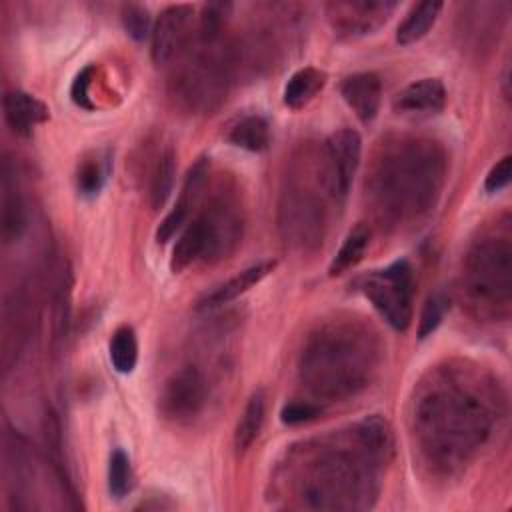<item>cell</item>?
I'll list each match as a JSON object with an SVG mask.
<instances>
[{
	"label": "cell",
	"instance_id": "cell-1",
	"mask_svg": "<svg viewBox=\"0 0 512 512\" xmlns=\"http://www.w3.org/2000/svg\"><path fill=\"white\" fill-rule=\"evenodd\" d=\"M498 418V396L482 372L464 364L440 366L420 382L412 428L430 468L460 472L486 444Z\"/></svg>",
	"mask_w": 512,
	"mask_h": 512
},
{
	"label": "cell",
	"instance_id": "cell-2",
	"mask_svg": "<svg viewBox=\"0 0 512 512\" xmlns=\"http://www.w3.org/2000/svg\"><path fill=\"white\" fill-rule=\"evenodd\" d=\"M392 456V430L372 414L348 432L320 438L292 452L288 486L312 510H366L380 488V470Z\"/></svg>",
	"mask_w": 512,
	"mask_h": 512
},
{
	"label": "cell",
	"instance_id": "cell-3",
	"mask_svg": "<svg viewBox=\"0 0 512 512\" xmlns=\"http://www.w3.org/2000/svg\"><path fill=\"white\" fill-rule=\"evenodd\" d=\"M444 174L446 158L438 142L398 136L380 144L366 190L382 222L414 226L434 208Z\"/></svg>",
	"mask_w": 512,
	"mask_h": 512
},
{
	"label": "cell",
	"instance_id": "cell-4",
	"mask_svg": "<svg viewBox=\"0 0 512 512\" xmlns=\"http://www.w3.org/2000/svg\"><path fill=\"white\" fill-rule=\"evenodd\" d=\"M376 332L354 318L322 324L306 340L298 372L302 384L324 400H344L368 386L378 370Z\"/></svg>",
	"mask_w": 512,
	"mask_h": 512
},
{
	"label": "cell",
	"instance_id": "cell-5",
	"mask_svg": "<svg viewBox=\"0 0 512 512\" xmlns=\"http://www.w3.org/2000/svg\"><path fill=\"white\" fill-rule=\"evenodd\" d=\"M242 230L244 216L238 196L228 188L218 190L182 230L172 248L170 270L180 274L196 262L216 264L228 258L240 244Z\"/></svg>",
	"mask_w": 512,
	"mask_h": 512
},
{
	"label": "cell",
	"instance_id": "cell-6",
	"mask_svg": "<svg viewBox=\"0 0 512 512\" xmlns=\"http://www.w3.org/2000/svg\"><path fill=\"white\" fill-rule=\"evenodd\" d=\"M464 290L478 312L506 314L512 296V242L508 234L486 236L468 252Z\"/></svg>",
	"mask_w": 512,
	"mask_h": 512
},
{
	"label": "cell",
	"instance_id": "cell-7",
	"mask_svg": "<svg viewBox=\"0 0 512 512\" xmlns=\"http://www.w3.org/2000/svg\"><path fill=\"white\" fill-rule=\"evenodd\" d=\"M218 38H202L198 48L174 70L170 90L174 100L188 112L206 114L216 110L226 98L228 64L224 52H216Z\"/></svg>",
	"mask_w": 512,
	"mask_h": 512
},
{
	"label": "cell",
	"instance_id": "cell-8",
	"mask_svg": "<svg viewBox=\"0 0 512 512\" xmlns=\"http://www.w3.org/2000/svg\"><path fill=\"white\" fill-rule=\"evenodd\" d=\"M414 286V272L406 260L372 270L360 280V292L396 332H404L410 326Z\"/></svg>",
	"mask_w": 512,
	"mask_h": 512
},
{
	"label": "cell",
	"instance_id": "cell-9",
	"mask_svg": "<svg viewBox=\"0 0 512 512\" xmlns=\"http://www.w3.org/2000/svg\"><path fill=\"white\" fill-rule=\"evenodd\" d=\"M278 228L282 238L298 250H314L324 236V204L320 196L302 184H290L278 204Z\"/></svg>",
	"mask_w": 512,
	"mask_h": 512
},
{
	"label": "cell",
	"instance_id": "cell-10",
	"mask_svg": "<svg viewBox=\"0 0 512 512\" xmlns=\"http://www.w3.org/2000/svg\"><path fill=\"white\" fill-rule=\"evenodd\" d=\"M362 140L352 128H340L328 136L322 152V182L326 190L344 200L360 164Z\"/></svg>",
	"mask_w": 512,
	"mask_h": 512
},
{
	"label": "cell",
	"instance_id": "cell-11",
	"mask_svg": "<svg viewBox=\"0 0 512 512\" xmlns=\"http://www.w3.org/2000/svg\"><path fill=\"white\" fill-rule=\"evenodd\" d=\"M208 400V382L200 368L182 366L164 384L160 394V410L172 422L194 420Z\"/></svg>",
	"mask_w": 512,
	"mask_h": 512
},
{
	"label": "cell",
	"instance_id": "cell-12",
	"mask_svg": "<svg viewBox=\"0 0 512 512\" xmlns=\"http://www.w3.org/2000/svg\"><path fill=\"white\" fill-rule=\"evenodd\" d=\"M194 10L188 4L168 6L160 12L150 34V54L154 64L170 62L190 40Z\"/></svg>",
	"mask_w": 512,
	"mask_h": 512
},
{
	"label": "cell",
	"instance_id": "cell-13",
	"mask_svg": "<svg viewBox=\"0 0 512 512\" xmlns=\"http://www.w3.org/2000/svg\"><path fill=\"white\" fill-rule=\"evenodd\" d=\"M394 8H396L394 2H368V0L364 2L348 0V2L326 4V12L332 28L344 36L370 34L372 30H376L388 20Z\"/></svg>",
	"mask_w": 512,
	"mask_h": 512
},
{
	"label": "cell",
	"instance_id": "cell-14",
	"mask_svg": "<svg viewBox=\"0 0 512 512\" xmlns=\"http://www.w3.org/2000/svg\"><path fill=\"white\" fill-rule=\"evenodd\" d=\"M208 166H210L208 158H198L192 164V168L188 170L174 208L164 216V220L160 222V226L156 230V242L158 244H166L184 226V222L190 214V208L198 202V198H200V194L206 186Z\"/></svg>",
	"mask_w": 512,
	"mask_h": 512
},
{
	"label": "cell",
	"instance_id": "cell-15",
	"mask_svg": "<svg viewBox=\"0 0 512 512\" xmlns=\"http://www.w3.org/2000/svg\"><path fill=\"white\" fill-rule=\"evenodd\" d=\"M2 212H0V234L6 244L20 238L26 228V208L20 192V184L16 178V168L10 158L2 162Z\"/></svg>",
	"mask_w": 512,
	"mask_h": 512
},
{
	"label": "cell",
	"instance_id": "cell-16",
	"mask_svg": "<svg viewBox=\"0 0 512 512\" xmlns=\"http://www.w3.org/2000/svg\"><path fill=\"white\" fill-rule=\"evenodd\" d=\"M344 102L352 108L360 122L368 124L376 118L382 102V82L374 72H356L346 76L340 86Z\"/></svg>",
	"mask_w": 512,
	"mask_h": 512
},
{
	"label": "cell",
	"instance_id": "cell-17",
	"mask_svg": "<svg viewBox=\"0 0 512 512\" xmlns=\"http://www.w3.org/2000/svg\"><path fill=\"white\" fill-rule=\"evenodd\" d=\"M274 268H276V260H264V262H258V264H252V266L244 268L236 276L218 284L214 290L206 292L198 300L196 308L198 310H214V308H220V306L236 300L238 296H242L244 292L254 288L258 282H262Z\"/></svg>",
	"mask_w": 512,
	"mask_h": 512
},
{
	"label": "cell",
	"instance_id": "cell-18",
	"mask_svg": "<svg viewBox=\"0 0 512 512\" xmlns=\"http://www.w3.org/2000/svg\"><path fill=\"white\" fill-rule=\"evenodd\" d=\"M446 106V88L438 78H420L404 86L396 98L394 108L402 114H436Z\"/></svg>",
	"mask_w": 512,
	"mask_h": 512
},
{
	"label": "cell",
	"instance_id": "cell-19",
	"mask_svg": "<svg viewBox=\"0 0 512 512\" xmlns=\"http://www.w3.org/2000/svg\"><path fill=\"white\" fill-rule=\"evenodd\" d=\"M4 118L14 134L30 136L34 126L50 118L48 106L24 90H10L4 96Z\"/></svg>",
	"mask_w": 512,
	"mask_h": 512
},
{
	"label": "cell",
	"instance_id": "cell-20",
	"mask_svg": "<svg viewBox=\"0 0 512 512\" xmlns=\"http://www.w3.org/2000/svg\"><path fill=\"white\" fill-rule=\"evenodd\" d=\"M326 84V74L314 66L296 70L284 86V104L292 110L308 106Z\"/></svg>",
	"mask_w": 512,
	"mask_h": 512
},
{
	"label": "cell",
	"instance_id": "cell-21",
	"mask_svg": "<svg viewBox=\"0 0 512 512\" xmlns=\"http://www.w3.org/2000/svg\"><path fill=\"white\" fill-rule=\"evenodd\" d=\"M442 10V2H420L416 4L406 18L400 22L396 30V42L402 46H410L424 38L428 30L434 26L438 14Z\"/></svg>",
	"mask_w": 512,
	"mask_h": 512
},
{
	"label": "cell",
	"instance_id": "cell-22",
	"mask_svg": "<svg viewBox=\"0 0 512 512\" xmlns=\"http://www.w3.org/2000/svg\"><path fill=\"white\" fill-rule=\"evenodd\" d=\"M264 412H266L264 390H256L248 398L244 412L234 430V448L238 452H246L252 446V442L258 438L264 424Z\"/></svg>",
	"mask_w": 512,
	"mask_h": 512
},
{
	"label": "cell",
	"instance_id": "cell-23",
	"mask_svg": "<svg viewBox=\"0 0 512 512\" xmlns=\"http://www.w3.org/2000/svg\"><path fill=\"white\" fill-rule=\"evenodd\" d=\"M368 244H370V228L364 222H360L346 234L342 246L338 248L336 256L332 258L330 268H328L330 276H340V274L348 272L350 268H354L362 260Z\"/></svg>",
	"mask_w": 512,
	"mask_h": 512
},
{
	"label": "cell",
	"instance_id": "cell-24",
	"mask_svg": "<svg viewBox=\"0 0 512 512\" xmlns=\"http://www.w3.org/2000/svg\"><path fill=\"white\" fill-rule=\"evenodd\" d=\"M228 140L248 152H262L270 144V126L260 114H250L230 128Z\"/></svg>",
	"mask_w": 512,
	"mask_h": 512
},
{
	"label": "cell",
	"instance_id": "cell-25",
	"mask_svg": "<svg viewBox=\"0 0 512 512\" xmlns=\"http://www.w3.org/2000/svg\"><path fill=\"white\" fill-rule=\"evenodd\" d=\"M108 352H110V362H112L114 370L120 374H130L138 362L136 332L130 326L116 328L110 338Z\"/></svg>",
	"mask_w": 512,
	"mask_h": 512
},
{
	"label": "cell",
	"instance_id": "cell-26",
	"mask_svg": "<svg viewBox=\"0 0 512 512\" xmlns=\"http://www.w3.org/2000/svg\"><path fill=\"white\" fill-rule=\"evenodd\" d=\"M174 174H176V156L172 148H166L158 156L156 166L152 170V178H150V202L154 208H160L170 196L174 186Z\"/></svg>",
	"mask_w": 512,
	"mask_h": 512
},
{
	"label": "cell",
	"instance_id": "cell-27",
	"mask_svg": "<svg viewBox=\"0 0 512 512\" xmlns=\"http://www.w3.org/2000/svg\"><path fill=\"white\" fill-rule=\"evenodd\" d=\"M134 486V476H132V466L130 458L124 450L116 448L110 454V464H108V490L114 498H124Z\"/></svg>",
	"mask_w": 512,
	"mask_h": 512
},
{
	"label": "cell",
	"instance_id": "cell-28",
	"mask_svg": "<svg viewBox=\"0 0 512 512\" xmlns=\"http://www.w3.org/2000/svg\"><path fill=\"white\" fill-rule=\"evenodd\" d=\"M108 174V158H102L100 154H94L92 158H86L78 168V190L84 196H94L100 192L104 180Z\"/></svg>",
	"mask_w": 512,
	"mask_h": 512
},
{
	"label": "cell",
	"instance_id": "cell-29",
	"mask_svg": "<svg viewBox=\"0 0 512 512\" xmlns=\"http://www.w3.org/2000/svg\"><path fill=\"white\" fill-rule=\"evenodd\" d=\"M122 24H124V30L128 32V36H132L138 42L146 40L152 34L150 14L140 4H126L122 8Z\"/></svg>",
	"mask_w": 512,
	"mask_h": 512
},
{
	"label": "cell",
	"instance_id": "cell-30",
	"mask_svg": "<svg viewBox=\"0 0 512 512\" xmlns=\"http://www.w3.org/2000/svg\"><path fill=\"white\" fill-rule=\"evenodd\" d=\"M446 308H448V300L444 298V294H434L426 300L422 314H420V322H418V338L420 340L428 338L440 326Z\"/></svg>",
	"mask_w": 512,
	"mask_h": 512
},
{
	"label": "cell",
	"instance_id": "cell-31",
	"mask_svg": "<svg viewBox=\"0 0 512 512\" xmlns=\"http://www.w3.org/2000/svg\"><path fill=\"white\" fill-rule=\"evenodd\" d=\"M322 414V406L312 402V400H294L288 402L282 412H280V420L284 424L296 426V424H304L310 420H316Z\"/></svg>",
	"mask_w": 512,
	"mask_h": 512
},
{
	"label": "cell",
	"instance_id": "cell-32",
	"mask_svg": "<svg viewBox=\"0 0 512 512\" xmlns=\"http://www.w3.org/2000/svg\"><path fill=\"white\" fill-rule=\"evenodd\" d=\"M510 176H512V156L506 154L500 162H496L490 172L486 174V180H484V190L488 194H494V192H500L504 190L508 184H510Z\"/></svg>",
	"mask_w": 512,
	"mask_h": 512
},
{
	"label": "cell",
	"instance_id": "cell-33",
	"mask_svg": "<svg viewBox=\"0 0 512 512\" xmlns=\"http://www.w3.org/2000/svg\"><path fill=\"white\" fill-rule=\"evenodd\" d=\"M46 440H48L50 450H52L54 454H58V452H60V428H58V422H56V418H54L52 412L46 414ZM52 460H54V468H56V472H58L62 484H66L68 490H70V494H72V488H70V484H68V476L64 474V464L60 462L58 456H52Z\"/></svg>",
	"mask_w": 512,
	"mask_h": 512
},
{
	"label": "cell",
	"instance_id": "cell-34",
	"mask_svg": "<svg viewBox=\"0 0 512 512\" xmlns=\"http://www.w3.org/2000/svg\"><path fill=\"white\" fill-rule=\"evenodd\" d=\"M92 70H94L92 66L84 68V70L74 78V82H72V90H70L72 100H74V104H78V106H82V108H92V104L88 102V86H90Z\"/></svg>",
	"mask_w": 512,
	"mask_h": 512
}]
</instances>
